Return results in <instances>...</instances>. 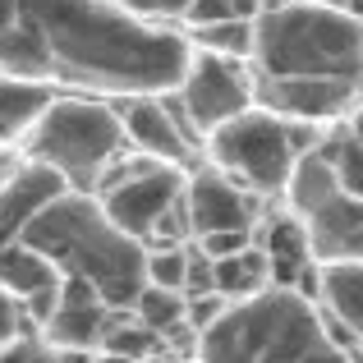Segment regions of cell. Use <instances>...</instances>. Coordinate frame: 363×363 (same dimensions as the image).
Segmentation results:
<instances>
[{"label":"cell","instance_id":"8992f818","mask_svg":"<svg viewBox=\"0 0 363 363\" xmlns=\"http://www.w3.org/2000/svg\"><path fill=\"white\" fill-rule=\"evenodd\" d=\"M184 194V170L179 166H166V161H152L143 152H133L124 161V152L101 170L97 179V207L106 212V221L116 225L120 235H129L133 244L147 248L152 235H157L161 216L179 203Z\"/></svg>","mask_w":363,"mask_h":363},{"label":"cell","instance_id":"5bb4252c","mask_svg":"<svg viewBox=\"0 0 363 363\" xmlns=\"http://www.w3.org/2000/svg\"><path fill=\"white\" fill-rule=\"evenodd\" d=\"M60 194H65V179L55 175V170L37 166V161H23V166L14 170V179L0 189V248L14 244L18 235H23V225Z\"/></svg>","mask_w":363,"mask_h":363},{"label":"cell","instance_id":"4316f807","mask_svg":"<svg viewBox=\"0 0 363 363\" xmlns=\"http://www.w3.org/2000/svg\"><path fill=\"white\" fill-rule=\"evenodd\" d=\"M18 166H23V157H18V152H5V147H0V189L14 179V170H18Z\"/></svg>","mask_w":363,"mask_h":363},{"label":"cell","instance_id":"2e32d148","mask_svg":"<svg viewBox=\"0 0 363 363\" xmlns=\"http://www.w3.org/2000/svg\"><path fill=\"white\" fill-rule=\"evenodd\" d=\"M285 203H290L294 221H303V216H313L318 207H327L331 198H340L345 189L336 184V175H331L327 166H322L318 152H303V157H294L290 175H285Z\"/></svg>","mask_w":363,"mask_h":363},{"label":"cell","instance_id":"7a4b0ae2","mask_svg":"<svg viewBox=\"0 0 363 363\" xmlns=\"http://www.w3.org/2000/svg\"><path fill=\"white\" fill-rule=\"evenodd\" d=\"M18 244L42 253L60 276L88 281L106 308H129L143 290V244L120 235L92 194L65 189L23 225Z\"/></svg>","mask_w":363,"mask_h":363},{"label":"cell","instance_id":"f1b7e54d","mask_svg":"<svg viewBox=\"0 0 363 363\" xmlns=\"http://www.w3.org/2000/svg\"><path fill=\"white\" fill-rule=\"evenodd\" d=\"M143 363H189V359H170V354H157V359H143Z\"/></svg>","mask_w":363,"mask_h":363},{"label":"cell","instance_id":"d4e9b609","mask_svg":"<svg viewBox=\"0 0 363 363\" xmlns=\"http://www.w3.org/2000/svg\"><path fill=\"white\" fill-rule=\"evenodd\" d=\"M0 363H51V350L37 336H14L9 345H0Z\"/></svg>","mask_w":363,"mask_h":363},{"label":"cell","instance_id":"9a60e30c","mask_svg":"<svg viewBox=\"0 0 363 363\" xmlns=\"http://www.w3.org/2000/svg\"><path fill=\"white\" fill-rule=\"evenodd\" d=\"M313 294H322V308L331 322H340L345 331L359 336L363 322V276H359V257L350 262H322L313 272Z\"/></svg>","mask_w":363,"mask_h":363},{"label":"cell","instance_id":"ba28073f","mask_svg":"<svg viewBox=\"0 0 363 363\" xmlns=\"http://www.w3.org/2000/svg\"><path fill=\"white\" fill-rule=\"evenodd\" d=\"M175 101L184 120L194 124V133H212L253 106V74L244 60H221V55L198 51L189 55L184 74L175 83Z\"/></svg>","mask_w":363,"mask_h":363},{"label":"cell","instance_id":"6da1fadb","mask_svg":"<svg viewBox=\"0 0 363 363\" xmlns=\"http://www.w3.org/2000/svg\"><path fill=\"white\" fill-rule=\"evenodd\" d=\"M189 46L101 0H0V79L97 92H175Z\"/></svg>","mask_w":363,"mask_h":363},{"label":"cell","instance_id":"277c9868","mask_svg":"<svg viewBox=\"0 0 363 363\" xmlns=\"http://www.w3.org/2000/svg\"><path fill=\"white\" fill-rule=\"evenodd\" d=\"M322 345V322L313 299L281 285L221 308L212 327L198 331L189 363H308Z\"/></svg>","mask_w":363,"mask_h":363},{"label":"cell","instance_id":"52a82bcc","mask_svg":"<svg viewBox=\"0 0 363 363\" xmlns=\"http://www.w3.org/2000/svg\"><path fill=\"white\" fill-rule=\"evenodd\" d=\"M207 152H212L216 170L225 179H235L240 189H248L253 198L262 194H281L285 175L294 166V143H290V124L267 116V111L248 106L244 116L225 120L221 129L207 133Z\"/></svg>","mask_w":363,"mask_h":363},{"label":"cell","instance_id":"7c38bea8","mask_svg":"<svg viewBox=\"0 0 363 363\" xmlns=\"http://www.w3.org/2000/svg\"><path fill=\"white\" fill-rule=\"evenodd\" d=\"M106 303L97 299L88 281L60 276V294H55L51 318L37 327V340L46 350H97L101 331H106Z\"/></svg>","mask_w":363,"mask_h":363},{"label":"cell","instance_id":"3957f363","mask_svg":"<svg viewBox=\"0 0 363 363\" xmlns=\"http://www.w3.org/2000/svg\"><path fill=\"white\" fill-rule=\"evenodd\" d=\"M248 60L262 79H359V18L327 0H262Z\"/></svg>","mask_w":363,"mask_h":363},{"label":"cell","instance_id":"4fadbf2b","mask_svg":"<svg viewBox=\"0 0 363 363\" xmlns=\"http://www.w3.org/2000/svg\"><path fill=\"white\" fill-rule=\"evenodd\" d=\"M303 244H308V257L313 262H350L359 257V244H363V221H359V198L340 194L331 198L327 207H318L313 216H303Z\"/></svg>","mask_w":363,"mask_h":363},{"label":"cell","instance_id":"83f0119b","mask_svg":"<svg viewBox=\"0 0 363 363\" xmlns=\"http://www.w3.org/2000/svg\"><path fill=\"white\" fill-rule=\"evenodd\" d=\"M88 363H129V359H120V354H106V350H92V359Z\"/></svg>","mask_w":363,"mask_h":363},{"label":"cell","instance_id":"7402d4cb","mask_svg":"<svg viewBox=\"0 0 363 363\" xmlns=\"http://www.w3.org/2000/svg\"><path fill=\"white\" fill-rule=\"evenodd\" d=\"M129 313H133V318H138L147 331L166 336L170 327H179V322H184V294H179V290H157V285H143V290L133 294Z\"/></svg>","mask_w":363,"mask_h":363},{"label":"cell","instance_id":"8fae6325","mask_svg":"<svg viewBox=\"0 0 363 363\" xmlns=\"http://www.w3.org/2000/svg\"><path fill=\"white\" fill-rule=\"evenodd\" d=\"M184 216H189V240L253 235L257 198L235 179H225L221 170H198V175H184Z\"/></svg>","mask_w":363,"mask_h":363},{"label":"cell","instance_id":"d6986e66","mask_svg":"<svg viewBox=\"0 0 363 363\" xmlns=\"http://www.w3.org/2000/svg\"><path fill=\"white\" fill-rule=\"evenodd\" d=\"M51 285H60V272H55L42 253H33V248L18 244V240L0 248V290H9L18 303L42 294V290H51Z\"/></svg>","mask_w":363,"mask_h":363},{"label":"cell","instance_id":"cb8c5ba5","mask_svg":"<svg viewBox=\"0 0 363 363\" xmlns=\"http://www.w3.org/2000/svg\"><path fill=\"white\" fill-rule=\"evenodd\" d=\"M14 336H33V327H28V318H23V303L9 290H0V345H9Z\"/></svg>","mask_w":363,"mask_h":363},{"label":"cell","instance_id":"484cf974","mask_svg":"<svg viewBox=\"0 0 363 363\" xmlns=\"http://www.w3.org/2000/svg\"><path fill=\"white\" fill-rule=\"evenodd\" d=\"M194 244L207 257H225V253H240L244 244H253V235H207V240H194Z\"/></svg>","mask_w":363,"mask_h":363},{"label":"cell","instance_id":"ac0fdd59","mask_svg":"<svg viewBox=\"0 0 363 363\" xmlns=\"http://www.w3.org/2000/svg\"><path fill=\"white\" fill-rule=\"evenodd\" d=\"M55 101L51 83H33V79H0V143H18L42 111Z\"/></svg>","mask_w":363,"mask_h":363},{"label":"cell","instance_id":"44dd1931","mask_svg":"<svg viewBox=\"0 0 363 363\" xmlns=\"http://www.w3.org/2000/svg\"><path fill=\"white\" fill-rule=\"evenodd\" d=\"M194 46L207 55H221V60H244L253 55V23L248 18H225V23H207V28H189Z\"/></svg>","mask_w":363,"mask_h":363},{"label":"cell","instance_id":"e0dca14e","mask_svg":"<svg viewBox=\"0 0 363 363\" xmlns=\"http://www.w3.org/2000/svg\"><path fill=\"white\" fill-rule=\"evenodd\" d=\"M272 285V267H267V253L257 244H244L240 253L212 257V290L221 294L225 303L248 299V294H262Z\"/></svg>","mask_w":363,"mask_h":363},{"label":"cell","instance_id":"30bf717a","mask_svg":"<svg viewBox=\"0 0 363 363\" xmlns=\"http://www.w3.org/2000/svg\"><path fill=\"white\" fill-rule=\"evenodd\" d=\"M359 79H262L253 74V106L276 120L327 124L350 116Z\"/></svg>","mask_w":363,"mask_h":363},{"label":"cell","instance_id":"5b68a950","mask_svg":"<svg viewBox=\"0 0 363 363\" xmlns=\"http://www.w3.org/2000/svg\"><path fill=\"white\" fill-rule=\"evenodd\" d=\"M129 147L120 116L97 97H55L42 120L23 133V161L55 170L69 194H92L101 170Z\"/></svg>","mask_w":363,"mask_h":363},{"label":"cell","instance_id":"9c48e42d","mask_svg":"<svg viewBox=\"0 0 363 363\" xmlns=\"http://www.w3.org/2000/svg\"><path fill=\"white\" fill-rule=\"evenodd\" d=\"M120 116V129H124V143L133 152L152 161H166V166H179L184 170L194 161V124L184 120L175 92H138V97H120L111 101Z\"/></svg>","mask_w":363,"mask_h":363},{"label":"cell","instance_id":"ffe728a7","mask_svg":"<svg viewBox=\"0 0 363 363\" xmlns=\"http://www.w3.org/2000/svg\"><path fill=\"white\" fill-rule=\"evenodd\" d=\"M313 152H318L322 166L336 175V184L345 189L350 198H359V124H354V116L331 120V129L318 133Z\"/></svg>","mask_w":363,"mask_h":363},{"label":"cell","instance_id":"603a6c76","mask_svg":"<svg viewBox=\"0 0 363 363\" xmlns=\"http://www.w3.org/2000/svg\"><path fill=\"white\" fill-rule=\"evenodd\" d=\"M101 5L120 9L129 18H184L189 0H101Z\"/></svg>","mask_w":363,"mask_h":363}]
</instances>
